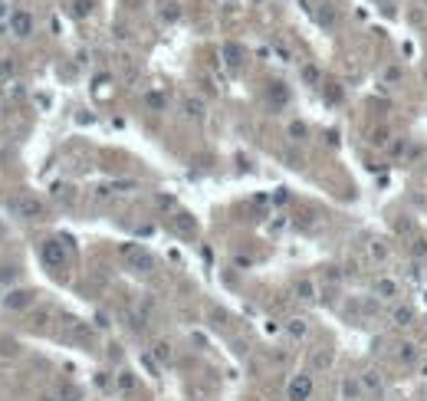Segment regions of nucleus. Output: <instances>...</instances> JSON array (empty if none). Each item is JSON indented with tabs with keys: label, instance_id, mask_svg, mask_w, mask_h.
I'll use <instances>...</instances> for the list:
<instances>
[{
	"label": "nucleus",
	"instance_id": "1",
	"mask_svg": "<svg viewBox=\"0 0 427 401\" xmlns=\"http://www.w3.org/2000/svg\"><path fill=\"white\" fill-rule=\"evenodd\" d=\"M289 401H309V395H312V375L309 372H299L296 378L289 382Z\"/></svg>",
	"mask_w": 427,
	"mask_h": 401
},
{
	"label": "nucleus",
	"instance_id": "2",
	"mask_svg": "<svg viewBox=\"0 0 427 401\" xmlns=\"http://www.w3.org/2000/svg\"><path fill=\"white\" fill-rule=\"evenodd\" d=\"M40 257H43V263L53 266V270H59L62 263H66V250H62L59 240H46V244L40 247Z\"/></svg>",
	"mask_w": 427,
	"mask_h": 401
},
{
	"label": "nucleus",
	"instance_id": "3",
	"mask_svg": "<svg viewBox=\"0 0 427 401\" xmlns=\"http://www.w3.org/2000/svg\"><path fill=\"white\" fill-rule=\"evenodd\" d=\"M401 296V286H398V280H391V276H378L375 280V299L381 303H391Z\"/></svg>",
	"mask_w": 427,
	"mask_h": 401
},
{
	"label": "nucleus",
	"instance_id": "4",
	"mask_svg": "<svg viewBox=\"0 0 427 401\" xmlns=\"http://www.w3.org/2000/svg\"><path fill=\"white\" fill-rule=\"evenodd\" d=\"M358 385H362V391H368V395H381L384 391V375L375 372V369H365L358 375Z\"/></svg>",
	"mask_w": 427,
	"mask_h": 401
},
{
	"label": "nucleus",
	"instance_id": "5",
	"mask_svg": "<svg viewBox=\"0 0 427 401\" xmlns=\"http://www.w3.org/2000/svg\"><path fill=\"white\" fill-rule=\"evenodd\" d=\"M122 257L128 260V263L135 266V270H151V257H148V253H142L138 247H132V244H125V247H122Z\"/></svg>",
	"mask_w": 427,
	"mask_h": 401
},
{
	"label": "nucleus",
	"instance_id": "6",
	"mask_svg": "<svg viewBox=\"0 0 427 401\" xmlns=\"http://www.w3.org/2000/svg\"><path fill=\"white\" fill-rule=\"evenodd\" d=\"M10 30L17 33V37H30V33H33V17H30V13H23V10L10 13Z\"/></svg>",
	"mask_w": 427,
	"mask_h": 401
},
{
	"label": "nucleus",
	"instance_id": "7",
	"mask_svg": "<svg viewBox=\"0 0 427 401\" xmlns=\"http://www.w3.org/2000/svg\"><path fill=\"white\" fill-rule=\"evenodd\" d=\"M391 322H395L398 329L414 326V309H411V306H395V309H391Z\"/></svg>",
	"mask_w": 427,
	"mask_h": 401
},
{
	"label": "nucleus",
	"instance_id": "8",
	"mask_svg": "<svg viewBox=\"0 0 427 401\" xmlns=\"http://www.w3.org/2000/svg\"><path fill=\"white\" fill-rule=\"evenodd\" d=\"M17 207H20V214H23V217H40V214H43V204H40L37 197H20L17 201Z\"/></svg>",
	"mask_w": 427,
	"mask_h": 401
},
{
	"label": "nucleus",
	"instance_id": "9",
	"mask_svg": "<svg viewBox=\"0 0 427 401\" xmlns=\"http://www.w3.org/2000/svg\"><path fill=\"white\" fill-rule=\"evenodd\" d=\"M171 227H174L178 233H184V237H191V233H194V217H191V214H174V217H171Z\"/></svg>",
	"mask_w": 427,
	"mask_h": 401
},
{
	"label": "nucleus",
	"instance_id": "10",
	"mask_svg": "<svg viewBox=\"0 0 427 401\" xmlns=\"http://www.w3.org/2000/svg\"><path fill=\"white\" fill-rule=\"evenodd\" d=\"M368 257H372L375 263H384V260L391 257V247L384 244V240H372V244H368Z\"/></svg>",
	"mask_w": 427,
	"mask_h": 401
},
{
	"label": "nucleus",
	"instance_id": "11",
	"mask_svg": "<svg viewBox=\"0 0 427 401\" xmlns=\"http://www.w3.org/2000/svg\"><path fill=\"white\" fill-rule=\"evenodd\" d=\"M329 365H332V349L312 352V358H309V369H312V372H322V369H329Z\"/></svg>",
	"mask_w": 427,
	"mask_h": 401
},
{
	"label": "nucleus",
	"instance_id": "12",
	"mask_svg": "<svg viewBox=\"0 0 427 401\" xmlns=\"http://www.w3.org/2000/svg\"><path fill=\"white\" fill-rule=\"evenodd\" d=\"M398 362H401V365H414L417 362V345L401 342V345H398Z\"/></svg>",
	"mask_w": 427,
	"mask_h": 401
},
{
	"label": "nucleus",
	"instance_id": "13",
	"mask_svg": "<svg viewBox=\"0 0 427 401\" xmlns=\"http://www.w3.org/2000/svg\"><path fill=\"white\" fill-rule=\"evenodd\" d=\"M184 115L187 119H204V102L201 99H184Z\"/></svg>",
	"mask_w": 427,
	"mask_h": 401
},
{
	"label": "nucleus",
	"instance_id": "14",
	"mask_svg": "<svg viewBox=\"0 0 427 401\" xmlns=\"http://www.w3.org/2000/svg\"><path fill=\"white\" fill-rule=\"evenodd\" d=\"M223 56H227V63H230V66H240V63H243V46L227 43V46H223Z\"/></svg>",
	"mask_w": 427,
	"mask_h": 401
},
{
	"label": "nucleus",
	"instance_id": "15",
	"mask_svg": "<svg viewBox=\"0 0 427 401\" xmlns=\"http://www.w3.org/2000/svg\"><path fill=\"white\" fill-rule=\"evenodd\" d=\"M296 296L299 299H316V286H312L309 280H299L296 283Z\"/></svg>",
	"mask_w": 427,
	"mask_h": 401
},
{
	"label": "nucleus",
	"instance_id": "16",
	"mask_svg": "<svg viewBox=\"0 0 427 401\" xmlns=\"http://www.w3.org/2000/svg\"><path fill=\"white\" fill-rule=\"evenodd\" d=\"M286 329H289V336H292V339H303L306 332H309L306 319H289V326H286Z\"/></svg>",
	"mask_w": 427,
	"mask_h": 401
},
{
	"label": "nucleus",
	"instance_id": "17",
	"mask_svg": "<svg viewBox=\"0 0 427 401\" xmlns=\"http://www.w3.org/2000/svg\"><path fill=\"white\" fill-rule=\"evenodd\" d=\"M306 135H309V128H306L303 122H292V125H289V138H292V142H303Z\"/></svg>",
	"mask_w": 427,
	"mask_h": 401
},
{
	"label": "nucleus",
	"instance_id": "18",
	"mask_svg": "<svg viewBox=\"0 0 427 401\" xmlns=\"http://www.w3.org/2000/svg\"><path fill=\"white\" fill-rule=\"evenodd\" d=\"M89 10H92V0H73V13H76V17H89Z\"/></svg>",
	"mask_w": 427,
	"mask_h": 401
},
{
	"label": "nucleus",
	"instance_id": "19",
	"mask_svg": "<svg viewBox=\"0 0 427 401\" xmlns=\"http://www.w3.org/2000/svg\"><path fill=\"white\" fill-rule=\"evenodd\" d=\"M155 358H158V362H171V345H168V342H158V345H155Z\"/></svg>",
	"mask_w": 427,
	"mask_h": 401
},
{
	"label": "nucleus",
	"instance_id": "20",
	"mask_svg": "<svg viewBox=\"0 0 427 401\" xmlns=\"http://www.w3.org/2000/svg\"><path fill=\"white\" fill-rule=\"evenodd\" d=\"M303 79L309 82V86H319L322 76H319V69H316V66H303Z\"/></svg>",
	"mask_w": 427,
	"mask_h": 401
},
{
	"label": "nucleus",
	"instance_id": "21",
	"mask_svg": "<svg viewBox=\"0 0 427 401\" xmlns=\"http://www.w3.org/2000/svg\"><path fill=\"white\" fill-rule=\"evenodd\" d=\"M388 142H391V138H388V128H375V132H372V145H378V148H384Z\"/></svg>",
	"mask_w": 427,
	"mask_h": 401
},
{
	"label": "nucleus",
	"instance_id": "22",
	"mask_svg": "<svg viewBox=\"0 0 427 401\" xmlns=\"http://www.w3.org/2000/svg\"><path fill=\"white\" fill-rule=\"evenodd\" d=\"M161 17H165L168 23H171V20H178V17H181V7H178V4H165V10H161Z\"/></svg>",
	"mask_w": 427,
	"mask_h": 401
},
{
	"label": "nucleus",
	"instance_id": "23",
	"mask_svg": "<svg viewBox=\"0 0 427 401\" xmlns=\"http://www.w3.org/2000/svg\"><path fill=\"white\" fill-rule=\"evenodd\" d=\"M411 253H414L417 260H424V257H427V240H421V237H417L414 244H411Z\"/></svg>",
	"mask_w": 427,
	"mask_h": 401
},
{
	"label": "nucleus",
	"instance_id": "24",
	"mask_svg": "<svg viewBox=\"0 0 427 401\" xmlns=\"http://www.w3.org/2000/svg\"><path fill=\"white\" fill-rule=\"evenodd\" d=\"M118 388H122V391H132V388H135V378H132V372H122V375H118Z\"/></svg>",
	"mask_w": 427,
	"mask_h": 401
},
{
	"label": "nucleus",
	"instance_id": "25",
	"mask_svg": "<svg viewBox=\"0 0 427 401\" xmlns=\"http://www.w3.org/2000/svg\"><path fill=\"white\" fill-rule=\"evenodd\" d=\"M325 102H342V89L339 86H325Z\"/></svg>",
	"mask_w": 427,
	"mask_h": 401
},
{
	"label": "nucleus",
	"instance_id": "26",
	"mask_svg": "<svg viewBox=\"0 0 427 401\" xmlns=\"http://www.w3.org/2000/svg\"><path fill=\"white\" fill-rule=\"evenodd\" d=\"M7 303L10 306H23V303H30V293H13V296H7Z\"/></svg>",
	"mask_w": 427,
	"mask_h": 401
},
{
	"label": "nucleus",
	"instance_id": "27",
	"mask_svg": "<svg viewBox=\"0 0 427 401\" xmlns=\"http://www.w3.org/2000/svg\"><path fill=\"white\" fill-rule=\"evenodd\" d=\"M148 106H151V109H165V95H158V92H148Z\"/></svg>",
	"mask_w": 427,
	"mask_h": 401
},
{
	"label": "nucleus",
	"instance_id": "28",
	"mask_svg": "<svg viewBox=\"0 0 427 401\" xmlns=\"http://www.w3.org/2000/svg\"><path fill=\"white\" fill-rule=\"evenodd\" d=\"M384 79H388V82H398V79H401V73H398V66H388V69H384Z\"/></svg>",
	"mask_w": 427,
	"mask_h": 401
},
{
	"label": "nucleus",
	"instance_id": "29",
	"mask_svg": "<svg viewBox=\"0 0 427 401\" xmlns=\"http://www.w3.org/2000/svg\"><path fill=\"white\" fill-rule=\"evenodd\" d=\"M408 276H411V280H421V266L411 263V266H408Z\"/></svg>",
	"mask_w": 427,
	"mask_h": 401
}]
</instances>
